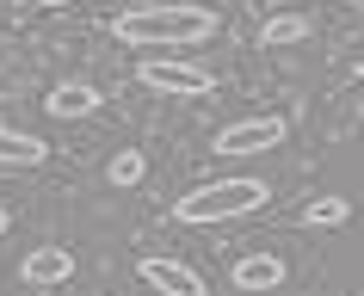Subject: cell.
Listing matches in <instances>:
<instances>
[{
    "mask_svg": "<svg viewBox=\"0 0 364 296\" xmlns=\"http://www.w3.org/2000/svg\"><path fill=\"white\" fill-rule=\"evenodd\" d=\"M142 173H149V160L136 155V148H124V155H112V185H136Z\"/></svg>",
    "mask_w": 364,
    "mask_h": 296,
    "instance_id": "12",
    "label": "cell"
},
{
    "mask_svg": "<svg viewBox=\"0 0 364 296\" xmlns=\"http://www.w3.org/2000/svg\"><path fill=\"white\" fill-rule=\"evenodd\" d=\"M19 278L25 284H68V278H75V253H68V247H31V253L19 259Z\"/></svg>",
    "mask_w": 364,
    "mask_h": 296,
    "instance_id": "6",
    "label": "cell"
},
{
    "mask_svg": "<svg viewBox=\"0 0 364 296\" xmlns=\"http://www.w3.org/2000/svg\"><path fill=\"white\" fill-rule=\"evenodd\" d=\"M142 284H149V290H161V296H204V278H198L192 265H179V259H161V253L142 259Z\"/></svg>",
    "mask_w": 364,
    "mask_h": 296,
    "instance_id": "5",
    "label": "cell"
},
{
    "mask_svg": "<svg viewBox=\"0 0 364 296\" xmlns=\"http://www.w3.org/2000/svg\"><path fill=\"white\" fill-rule=\"evenodd\" d=\"M38 6H68V0H38Z\"/></svg>",
    "mask_w": 364,
    "mask_h": 296,
    "instance_id": "13",
    "label": "cell"
},
{
    "mask_svg": "<svg viewBox=\"0 0 364 296\" xmlns=\"http://www.w3.org/2000/svg\"><path fill=\"white\" fill-rule=\"evenodd\" d=\"M346 216H352V204H346V197H315V204L303 210V222H309V229H340Z\"/></svg>",
    "mask_w": 364,
    "mask_h": 296,
    "instance_id": "11",
    "label": "cell"
},
{
    "mask_svg": "<svg viewBox=\"0 0 364 296\" xmlns=\"http://www.w3.org/2000/svg\"><path fill=\"white\" fill-rule=\"evenodd\" d=\"M284 284V259H272V253H247V259H235V290H278Z\"/></svg>",
    "mask_w": 364,
    "mask_h": 296,
    "instance_id": "7",
    "label": "cell"
},
{
    "mask_svg": "<svg viewBox=\"0 0 364 296\" xmlns=\"http://www.w3.org/2000/svg\"><path fill=\"white\" fill-rule=\"evenodd\" d=\"M50 155L38 136H25V130H0V167H38Z\"/></svg>",
    "mask_w": 364,
    "mask_h": 296,
    "instance_id": "9",
    "label": "cell"
},
{
    "mask_svg": "<svg viewBox=\"0 0 364 296\" xmlns=\"http://www.w3.org/2000/svg\"><path fill=\"white\" fill-rule=\"evenodd\" d=\"M303 38H309V19H303V13H278V19L259 25V43H266V50H284V43H303Z\"/></svg>",
    "mask_w": 364,
    "mask_h": 296,
    "instance_id": "10",
    "label": "cell"
},
{
    "mask_svg": "<svg viewBox=\"0 0 364 296\" xmlns=\"http://www.w3.org/2000/svg\"><path fill=\"white\" fill-rule=\"evenodd\" d=\"M358 80H364V62H358Z\"/></svg>",
    "mask_w": 364,
    "mask_h": 296,
    "instance_id": "15",
    "label": "cell"
},
{
    "mask_svg": "<svg viewBox=\"0 0 364 296\" xmlns=\"http://www.w3.org/2000/svg\"><path fill=\"white\" fill-rule=\"evenodd\" d=\"M0 235H6V210H0Z\"/></svg>",
    "mask_w": 364,
    "mask_h": 296,
    "instance_id": "14",
    "label": "cell"
},
{
    "mask_svg": "<svg viewBox=\"0 0 364 296\" xmlns=\"http://www.w3.org/2000/svg\"><path fill=\"white\" fill-rule=\"evenodd\" d=\"M43 105H50L56 118H87V111H93V105H99V93H93V87H87V80H62L56 93L43 99Z\"/></svg>",
    "mask_w": 364,
    "mask_h": 296,
    "instance_id": "8",
    "label": "cell"
},
{
    "mask_svg": "<svg viewBox=\"0 0 364 296\" xmlns=\"http://www.w3.org/2000/svg\"><path fill=\"white\" fill-rule=\"evenodd\" d=\"M266 197L272 192L259 185V179H216V185H198L192 197H179L173 216L179 222H229V216H253Z\"/></svg>",
    "mask_w": 364,
    "mask_h": 296,
    "instance_id": "2",
    "label": "cell"
},
{
    "mask_svg": "<svg viewBox=\"0 0 364 296\" xmlns=\"http://www.w3.org/2000/svg\"><path fill=\"white\" fill-rule=\"evenodd\" d=\"M216 31L210 6H130L112 19L117 43H136V50H192Z\"/></svg>",
    "mask_w": 364,
    "mask_h": 296,
    "instance_id": "1",
    "label": "cell"
},
{
    "mask_svg": "<svg viewBox=\"0 0 364 296\" xmlns=\"http://www.w3.org/2000/svg\"><path fill=\"white\" fill-rule=\"evenodd\" d=\"M136 80H142L149 93H167V99H204L210 93V68L179 62V56H142L136 62Z\"/></svg>",
    "mask_w": 364,
    "mask_h": 296,
    "instance_id": "3",
    "label": "cell"
},
{
    "mask_svg": "<svg viewBox=\"0 0 364 296\" xmlns=\"http://www.w3.org/2000/svg\"><path fill=\"white\" fill-rule=\"evenodd\" d=\"M284 142V118H241L229 124V130H216V155H266V148H278Z\"/></svg>",
    "mask_w": 364,
    "mask_h": 296,
    "instance_id": "4",
    "label": "cell"
}]
</instances>
